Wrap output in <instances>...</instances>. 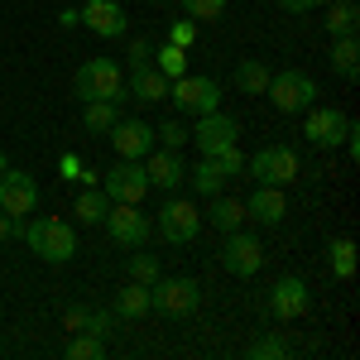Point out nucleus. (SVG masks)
Returning <instances> with one entry per match:
<instances>
[{"label":"nucleus","mask_w":360,"mask_h":360,"mask_svg":"<svg viewBox=\"0 0 360 360\" xmlns=\"http://www.w3.org/2000/svg\"><path fill=\"white\" fill-rule=\"evenodd\" d=\"M20 240H25L44 264H68V259L77 255V231L63 221V217H34V221H25Z\"/></svg>","instance_id":"1"},{"label":"nucleus","mask_w":360,"mask_h":360,"mask_svg":"<svg viewBox=\"0 0 360 360\" xmlns=\"http://www.w3.org/2000/svg\"><path fill=\"white\" fill-rule=\"evenodd\" d=\"M72 96L77 101H125V72H120V63L111 58H91L77 68V77H72Z\"/></svg>","instance_id":"2"},{"label":"nucleus","mask_w":360,"mask_h":360,"mask_svg":"<svg viewBox=\"0 0 360 360\" xmlns=\"http://www.w3.org/2000/svg\"><path fill=\"white\" fill-rule=\"evenodd\" d=\"M202 303V283L197 278H154L149 283V307L164 312V317H193Z\"/></svg>","instance_id":"3"},{"label":"nucleus","mask_w":360,"mask_h":360,"mask_svg":"<svg viewBox=\"0 0 360 360\" xmlns=\"http://www.w3.org/2000/svg\"><path fill=\"white\" fill-rule=\"evenodd\" d=\"M264 96L274 101V111L298 115V111H307V106L317 101V82H312L307 72H298V68H283V72H274V77H269Z\"/></svg>","instance_id":"4"},{"label":"nucleus","mask_w":360,"mask_h":360,"mask_svg":"<svg viewBox=\"0 0 360 360\" xmlns=\"http://www.w3.org/2000/svg\"><path fill=\"white\" fill-rule=\"evenodd\" d=\"M245 173H255V183H269V188H288L298 173H303V159L288 149V144H269L259 149L255 159H245Z\"/></svg>","instance_id":"5"},{"label":"nucleus","mask_w":360,"mask_h":360,"mask_svg":"<svg viewBox=\"0 0 360 360\" xmlns=\"http://www.w3.org/2000/svg\"><path fill=\"white\" fill-rule=\"evenodd\" d=\"M168 101H173L178 111H188V115H207V111L221 106V86H217V77H193V72H183V77L168 82Z\"/></svg>","instance_id":"6"},{"label":"nucleus","mask_w":360,"mask_h":360,"mask_svg":"<svg viewBox=\"0 0 360 360\" xmlns=\"http://www.w3.org/2000/svg\"><path fill=\"white\" fill-rule=\"evenodd\" d=\"M188 139L212 159V154H221V149H231V144H240V120L226 115L221 106H217V111L197 115V125H193V135H188Z\"/></svg>","instance_id":"7"},{"label":"nucleus","mask_w":360,"mask_h":360,"mask_svg":"<svg viewBox=\"0 0 360 360\" xmlns=\"http://www.w3.org/2000/svg\"><path fill=\"white\" fill-rule=\"evenodd\" d=\"M34 207H39V183L29 178L25 168H0V212L25 221Z\"/></svg>","instance_id":"8"},{"label":"nucleus","mask_w":360,"mask_h":360,"mask_svg":"<svg viewBox=\"0 0 360 360\" xmlns=\"http://www.w3.org/2000/svg\"><path fill=\"white\" fill-rule=\"evenodd\" d=\"M159 236H164L168 245H188L197 240V231H202V212H197L193 202H183V197H168L164 207H159Z\"/></svg>","instance_id":"9"},{"label":"nucleus","mask_w":360,"mask_h":360,"mask_svg":"<svg viewBox=\"0 0 360 360\" xmlns=\"http://www.w3.org/2000/svg\"><path fill=\"white\" fill-rule=\"evenodd\" d=\"M101 226H106V236H111L115 245H144L149 240V217L139 212L135 202H111L106 207V217H101Z\"/></svg>","instance_id":"10"},{"label":"nucleus","mask_w":360,"mask_h":360,"mask_svg":"<svg viewBox=\"0 0 360 360\" xmlns=\"http://www.w3.org/2000/svg\"><path fill=\"white\" fill-rule=\"evenodd\" d=\"M259 264H264V250L255 236H245L240 226L236 231H226V245H221V269L236 278H255L259 274Z\"/></svg>","instance_id":"11"},{"label":"nucleus","mask_w":360,"mask_h":360,"mask_svg":"<svg viewBox=\"0 0 360 360\" xmlns=\"http://www.w3.org/2000/svg\"><path fill=\"white\" fill-rule=\"evenodd\" d=\"M101 193L111 197V202H144L149 193V178H144V164L139 159H120L115 168H106V178H101Z\"/></svg>","instance_id":"12"},{"label":"nucleus","mask_w":360,"mask_h":360,"mask_svg":"<svg viewBox=\"0 0 360 360\" xmlns=\"http://www.w3.org/2000/svg\"><path fill=\"white\" fill-rule=\"evenodd\" d=\"M307 307H312V293H307V283L298 274H283L269 288V312H274V322H298Z\"/></svg>","instance_id":"13"},{"label":"nucleus","mask_w":360,"mask_h":360,"mask_svg":"<svg viewBox=\"0 0 360 360\" xmlns=\"http://www.w3.org/2000/svg\"><path fill=\"white\" fill-rule=\"evenodd\" d=\"M139 164H144V178H149V188H164V193H173V188L188 178V164H183V154H178V149H164V144H159V149H149Z\"/></svg>","instance_id":"14"},{"label":"nucleus","mask_w":360,"mask_h":360,"mask_svg":"<svg viewBox=\"0 0 360 360\" xmlns=\"http://www.w3.org/2000/svg\"><path fill=\"white\" fill-rule=\"evenodd\" d=\"M106 139H111V149L120 159H144L154 149V125H144V120H115L111 130H106Z\"/></svg>","instance_id":"15"},{"label":"nucleus","mask_w":360,"mask_h":360,"mask_svg":"<svg viewBox=\"0 0 360 360\" xmlns=\"http://www.w3.org/2000/svg\"><path fill=\"white\" fill-rule=\"evenodd\" d=\"M303 135H307V144H317V149H332V144H341V135H346V115L312 101V106H307V120H303Z\"/></svg>","instance_id":"16"},{"label":"nucleus","mask_w":360,"mask_h":360,"mask_svg":"<svg viewBox=\"0 0 360 360\" xmlns=\"http://www.w3.org/2000/svg\"><path fill=\"white\" fill-rule=\"evenodd\" d=\"M82 25L91 29V34H101V39H120L125 34V10L115 5V0H86L82 5Z\"/></svg>","instance_id":"17"},{"label":"nucleus","mask_w":360,"mask_h":360,"mask_svg":"<svg viewBox=\"0 0 360 360\" xmlns=\"http://www.w3.org/2000/svg\"><path fill=\"white\" fill-rule=\"evenodd\" d=\"M125 96H135L139 106H154V101H168V77L144 63V68H130V82H125Z\"/></svg>","instance_id":"18"},{"label":"nucleus","mask_w":360,"mask_h":360,"mask_svg":"<svg viewBox=\"0 0 360 360\" xmlns=\"http://www.w3.org/2000/svg\"><path fill=\"white\" fill-rule=\"evenodd\" d=\"M288 217V202H283V188H269V183H259L255 197L245 202V221H259V226H278Z\"/></svg>","instance_id":"19"},{"label":"nucleus","mask_w":360,"mask_h":360,"mask_svg":"<svg viewBox=\"0 0 360 360\" xmlns=\"http://www.w3.org/2000/svg\"><path fill=\"white\" fill-rule=\"evenodd\" d=\"M115 322H139V317H149L154 307H149V283H120V293H115Z\"/></svg>","instance_id":"20"},{"label":"nucleus","mask_w":360,"mask_h":360,"mask_svg":"<svg viewBox=\"0 0 360 360\" xmlns=\"http://www.w3.org/2000/svg\"><path fill=\"white\" fill-rule=\"evenodd\" d=\"M269 68L259 63V58H245V63H236V72H231V82L236 91H245V96H264V86H269Z\"/></svg>","instance_id":"21"},{"label":"nucleus","mask_w":360,"mask_h":360,"mask_svg":"<svg viewBox=\"0 0 360 360\" xmlns=\"http://www.w3.org/2000/svg\"><path fill=\"white\" fill-rule=\"evenodd\" d=\"M332 68L346 77V82H356V77H360V44H356V34L332 39Z\"/></svg>","instance_id":"22"},{"label":"nucleus","mask_w":360,"mask_h":360,"mask_svg":"<svg viewBox=\"0 0 360 360\" xmlns=\"http://www.w3.org/2000/svg\"><path fill=\"white\" fill-rule=\"evenodd\" d=\"M106 207H111V197L101 193V188H82V193H77V202H72V217H77L82 226H101Z\"/></svg>","instance_id":"23"},{"label":"nucleus","mask_w":360,"mask_h":360,"mask_svg":"<svg viewBox=\"0 0 360 360\" xmlns=\"http://www.w3.org/2000/svg\"><path fill=\"white\" fill-rule=\"evenodd\" d=\"M212 202V226L217 231H236V226H245V202H236V197H226V193H217V197H207Z\"/></svg>","instance_id":"24"},{"label":"nucleus","mask_w":360,"mask_h":360,"mask_svg":"<svg viewBox=\"0 0 360 360\" xmlns=\"http://www.w3.org/2000/svg\"><path fill=\"white\" fill-rule=\"evenodd\" d=\"M356 25H360V5L356 0H332V5H327V34H332V39L356 34Z\"/></svg>","instance_id":"25"},{"label":"nucleus","mask_w":360,"mask_h":360,"mask_svg":"<svg viewBox=\"0 0 360 360\" xmlns=\"http://www.w3.org/2000/svg\"><path fill=\"white\" fill-rule=\"evenodd\" d=\"M115 120H120L115 101H82V130L86 135H106Z\"/></svg>","instance_id":"26"},{"label":"nucleus","mask_w":360,"mask_h":360,"mask_svg":"<svg viewBox=\"0 0 360 360\" xmlns=\"http://www.w3.org/2000/svg\"><path fill=\"white\" fill-rule=\"evenodd\" d=\"M188 178H193V193L197 197H217L226 188V173L217 168V159H207V154H202V164H197Z\"/></svg>","instance_id":"27"},{"label":"nucleus","mask_w":360,"mask_h":360,"mask_svg":"<svg viewBox=\"0 0 360 360\" xmlns=\"http://www.w3.org/2000/svg\"><path fill=\"white\" fill-rule=\"evenodd\" d=\"M149 63H154V68L164 72L168 82H173V77H183V72H188V49H178V44H164V49H154V53H149Z\"/></svg>","instance_id":"28"},{"label":"nucleus","mask_w":360,"mask_h":360,"mask_svg":"<svg viewBox=\"0 0 360 360\" xmlns=\"http://www.w3.org/2000/svg\"><path fill=\"white\" fill-rule=\"evenodd\" d=\"M327 264H332V274L341 278V283H346V278H356V240H332Z\"/></svg>","instance_id":"29"},{"label":"nucleus","mask_w":360,"mask_h":360,"mask_svg":"<svg viewBox=\"0 0 360 360\" xmlns=\"http://www.w3.org/2000/svg\"><path fill=\"white\" fill-rule=\"evenodd\" d=\"M125 269H130L135 283H154V278L164 274V269H159V255H149V250H139V245H135V255H130V264H125Z\"/></svg>","instance_id":"30"},{"label":"nucleus","mask_w":360,"mask_h":360,"mask_svg":"<svg viewBox=\"0 0 360 360\" xmlns=\"http://www.w3.org/2000/svg\"><path fill=\"white\" fill-rule=\"evenodd\" d=\"M63 356H68V360H101V336L72 332V341L63 346Z\"/></svg>","instance_id":"31"},{"label":"nucleus","mask_w":360,"mask_h":360,"mask_svg":"<svg viewBox=\"0 0 360 360\" xmlns=\"http://www.w3.org/2000/svg\"><path fill=\"white\" fill-rule=\"evenodd\" d=\"M178 5H183V15L197 20V25H212V20L226 15V0H178Z\"/></svg>","instance_id":"32"},{"label":"nucleus","mask_w":360,"mask_h":360,"mask_svg":"<svg viewBox=\"0 0 360 360\" xmlns=\"http://www.w3.org/2000/svg\"><path fill=\"white\" fill-rule=\"evenodd\" d=\"M288 356V341L278 332H269V336H255L250 341V360H283Z\"/></svg>","instance_id":"33"},{"label":"nucleus","mask_w":360,"mask_h":360,"mask_svg":"<svg viewBox=\"0 0 360 360\" xmlns=\"http://www.w3.org/2000/svg\"><path fill=\"white\" fill-rule=\"evenodd\" d=\"M188 135H193V130H183L178 120H164V125H154V144H164V149H178V154H183Z\"/></svg>","instance_id":"34"},{"label":"nucleus","mask_w":360,"mask_h":360,"mask_svg":"<svg viewBox=\"0 0 360 360\" xmlns=\"http://www.w3.org/2000/svg\"><path fill=\"white\" fill-rule=\"evenodd\" d=\"M82 332H91V336H101V341H106V336L115 332V312L111 307H96V312H86V327Z\"/></svg>","instance_id":"35"},{"label":"nucleus","mask_w":360,"mask_h":360,"mask_svg":"<svg viewBox=\"0 0 360 360\" xmlns=\"http://www.w3.org/2000/svg\"><path fill=\"white\" fill-rule=\"evenodd\" d=\"M168 44L193 49V44H197V20H173V25H168Z\"/></svg>","instance_id":"36"},{"label":"nucleus","mask_w":360,"mask_h":360,"mask_svg":"<svg viewBox=\"0 0 360 360\" xmlns=\"http://www.w3.org/2000/svg\"><path fill=\"white\" fill-rule=\"evenodd\" d=\"M212 159H217V168H221L226 178L245 173V154H240V144H231V149H221V154H212Z\"/></svg>","instance_id":"37"},{"label":"nucleus","mask_w":360,"mask_h":360,"mask_svg":"<svg viewBox=\"0 0 360 360\" xmlns=\"http://www.w3.org/2000/svg\"><path fill=\"white\" fill-rule=\"evenodd\" d=\"M125 68H144V63H149V53H154V44H149V39H130V49H125Z\"/></svg>","instance_id":"38"},{"label":"nucleus","mask_w":360,"mask_h":360,"mask_svg":"<svg viewBox=\"0 0 360 360\" xmlns=\"http://www.w3.org/2000/svg\"><path fill=\"white\" fill-rule=\"evenodd\" d=\"M86 327V307H63V332L72 336V332H82Z\"/></svg>","instance_id":"39"},{"label":"nucleus","mask_w":360,"mask_h":360,"mask_svg":"<svg viewBox=\"0 0 360 360\" xmlns=\"http://www.w3.org/2000/svg\"><path fill=\"white\" fill-rule=\"evenodd\" d=\"M20 231H25V221H15V217L0 212V245H5V240H20Z\"/></svg>","instance_id":"40"},{"label":"nucleus","mask_w":360,"mask_h":360,"mask_svg":"<svg viewBox=\"0 0 360 360\" xmlns=\"http://www.w3.org/2000/svg\"><path fill=\"white\" fill-rule=\"evenodd\" d=\"M77 168H82L77 154H63V159H58V173H63V178H77Z\"/></svg>","instance_id":"41"},{"label":"nucleus","mask_w":360,"mask_h":360,"mask_svg":"<svg viewBox=\"0 0 360 360\" xmlns=\"http://www.w3.org/2000/svg\"><path fill=\"white\" fill-rule=\"evenodd\" d=\"M278 5H283V10H288V15H303V10H317V5H322V0H278Z\"/></svg>","instance_id":"42"},{"label":"nucleus","mask_w":360,"mask_h":360,"mask_svg":"<svg viewBox=\"0 0 360 360\" xmlns=\"http://www.w3.org/2000/svg\"><path fill=\"white\" fill-rule=\"evenodd\" d=\"M77 183H82V188H101V173H96V168H77Z\"/></svg>","instance_id":"43"},{"label":"nucleus","mask_w":360,"mask_h":360,"mask_svg":"<svg viewBox=\"0 0 360 360\" xmlns=\"http://www.w3.org/2000/svg\"><path fill=\"white\" fill-rule=\"evenodd\" d=\"M58 25H63V29H77V25H82V10H63V15H58Z\"/></svg>","instance_id":"44"},{"label":"nucleus","mask_w":360,"mask_h":360,"mask_svg":"<svg viewBox=\"0 0 360 360\" xmlns=\"http://www.w3.org/2000/svg\"><path fill=\"white\" fill-rule=\"evenodd\" d=\"M0 168H10V164H5V154H0Z\"/></svg>","instance_id":"45"},{"label":"nucleus","mask_w":360,"mask_h":360,"mask_svg":"<svg viewBox=\"0 0 360 360\" xmlns=\"http://www.w3.org/2000/svg\"><path fill=\"white\" fill-rule=\"evenodd\" d=\"M149 5H164V0H149Z\"/></svg>","instance_id":"46"}]
</instances>
